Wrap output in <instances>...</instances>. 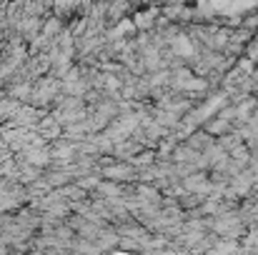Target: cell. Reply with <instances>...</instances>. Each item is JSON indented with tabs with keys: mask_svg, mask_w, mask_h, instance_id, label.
Listing matches in <instances>:
<instances>
[{
	"mask_svg": "<svg viewBox=\"0 0 258 255\" xmlns=\"http://www.w3.org/2000/svg\"><path fill=\"white\" fill-rule=\"evenodd\" d=\"M10 123L18 125V128H30V125L38 123V113H35V108H23V105H20V108L13 113Z\"/></svg>",
	"mask_w": 258,
	"mask_h": 255,
	"instance_id": "1",
	"label": "cell"
},
{
	"mask_svg": "<svg viewBox=\"0 0 258 255\" xmlns=\"http://www.w3.org/2000/svg\"><path fill=\"white\" fill-rule=\"evenodd\" d=\"M43 33H45V35H50V38H55V35L60 33V20H58V18L48 20V23L43 25Z\"/></svg>",
	"mask_w": 258,
	"mask_h": 255,
	"instance_id": "2",
	"label": "cell"
}]
</instances>
